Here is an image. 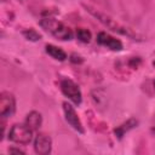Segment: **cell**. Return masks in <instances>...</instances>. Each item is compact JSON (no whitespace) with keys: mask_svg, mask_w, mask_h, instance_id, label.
<instances>
[{"mask_svg":"<svg viewBox=\"0 0 155 155\" xmlns=\"http://www.w3.org/2000/svg\"><path fill=\"white\" fill-rule=\"evenodd\" d=\"M84 7L86 8V11H87L91 16H93L99 23H102L105 28L110 29L111 31L117 33V34H121V35H125V36L131 38V39H133V40H140V36H139L138 33H136L133 29H131V28H128V27L121 24L120 22H117L116 19L111 18L110 16H108V15H105V13H103V12L96 10V8H93V7L90 6V5H85V4H84Z\"/></svg>","mask_w":155,"mask_h":155,"instance_id":"cell-1","label":"cell"},{"mask_svg":"<svg viewBox=\"0 0 155 155\" xmlns=\"http://www.w3.org/2000/svg\"><path fill=\"white\" fill-rule=\"evenodd\" d=\"M40 25L51 35H53L58 40H70L73 38V33L69 27L63 24L62 22L52 18V17H45L40 21Z\"/></svg>","mask_w":155,"mask_h":155,"instance_id":"cell-2","label":"cell"},{"mask_svg":"<svg viewBox=\"0 0 155 155\" xmlns=\"http://www.w3.org/2000/svg\"><path fill=\"white\" fill-rule=\"evenodd\" d=\"M33 132L34 131L31 128H29L25 125V122L24 124H16L11 127V130L8 132V139L12 140L13 143L25 145V144H29L31 142Z\"/></svg>","mask_w":155,"mask_h":155,"instance_id":"cell-3","label":"cell"},{"mask_svg":"<svg viewBox=\"0 0 155 155\" xmlns=\"http://www.w3.org/2000/svg\"><path fill=\"white\" fill-rule=\"evenodd\" d=\"M61 90L63 92V94L65 97H68L73 103L75 104H80L81 103V92H80V88L79 86L69 80V79H64L61 81Z\"/></svg>","mask_w":155,"mask_h":155,"instance_id":"cell-4","label":"cell"},{"mask_svg":"<svg viewBox=\"0 0 155 155\" xmlns=\"http://www.w3.org/2000/svg\"><path fill=\"white\" fill-rule=\"evenodd\" d=\"M16 110V99L10 92H1L0 94V115L1 117L12 116Z\"/></svg>","mask_w":155,"mask_h":155,"instance_id":"cell-5","label":"cell"},{"mask_svg":"<svg viewBox=\"0 0 155 155\" xmlns=\"http://www.w3.org/2000/svg\"><path fill=\"white\" fill-rule=\"evenodd\" d=\"M63 110H64V115H65V120L75 130L78 131L79 133H84V127H82V124L75 111V109L73 108L71 104L64 102L63 103Z\"/></svg>","mask_w":155,"mask_h":155,"instance_id":"cell-6","label":"cell"},{"mask_svg":"<svg viewBox=\"0 0 155 155\" xmlns=\"http://www.w3.org/2000/svg\"><path fill=\"white\" fill-rule=\"evenodd\" d=\"M34 149H35V153H38L40 155L50 154L51 149H52V139H51V137L45 134V133H39L35 137V140H34Z\"/></svg>","mask_w":155,"mask_h":155,"instance_id":"cell-7","label":"cell"},{"mask_svg":"<svg viewBox=\"0 0 155 155\" xmlns=\"http://www.w3.org/2000/svg\"><path fill=\"white\" fill-rule=\"evenodd\" d=\"M97 41L101 45H103V46H105V47H108V48H110L113 51H120L122 48V44H121L120 40L113 38L111 35H109V34H107L104 31H102V33H99L97 35Z\"/></svg>","mask_w":155,"mask_h":155,"instance_id":"cell-8","label":"cell"},{"mask_svg":"<svg viewBox=\"0 0 155 155\" xmlns=\"http://www.w3.org/2000/svg\"><path fill=\"white\" fill-rule=\"evenodd\" d=\"M42 117L39 111H30L25 117V125L33 131H38L41 126Z\"/></svg>","mask_w":155,"mask_h":155,"instance_id":"cell-9","label":"cell"},{"mask_svg":"<svg viewBox=\"0 0 155 155\" xmlns=\"http://www.w3.org/2000/svg\"><path fill=\"white\" fill-rule=\"evenodd\" d=\"M46 52L52 58H54L56 61H61L62 62V61L67 59V53L62 48H59V47H57L54 45H46Z\"/></svg>","mask_w":155,"mask_h":155,"instance_id":"cell-10","label":"cell"},{"mask_svg":"<svg viewBox=\"0 0 155 155\" xmlns=\"http://www.w3.org/2000/svg\"><path fill=\"white\" fill-rule=\"evenodd\" d=\"M137 125V120H133V119H131V120H128L127 122H125V124H122L121 126H119L117 128H115L114 130V132H115V134L119 137V138H121L128 130H131V128H133L134 126Z\"/></svg>","mask_w":155,"mask_h":155,"instance_id":"cell-11","label":"cell"},{"mask_svg":"<svg viewBox=\"0 0 155 155\" xmlns=\"http://www.w3.org/2000/svg\"><path fill=\"white\" fill-rule=\"evenodd\" d=\"M76 38L81 42H90V40H91V33H90V30H87L85 28H78L76 29Z\"/></svg>","mask_w":155,"mask_h":155,"instance_id":"cell-12","label":"cell"},{"mask_svg":"<svg viewBox=\"0 0 155 155\" xmlns=\"http://www.w3.org/2000/svg\"><path fill=\"white\" fill-rule=\"evenodd\" d=\"M23 35L28 40H31V41H38V40L41 39V35L36 30H34V29H27V30H24L23 31Z\"/></svg>","mask_w":155,"mask_h":155,"instance_id":"cell-13","label":"cell"},{"mask_svg":"<svg viewBox=\"0 0 155 155\" xmlns=\"http://www.w3.org/2000/svg\"><path fill=\"white\" fill-rule=\"evenodd\" d=\"M10 153H16V154H24V151H22V150H19V149H13V148H11V149H10Z\"/></svg>","mask_w":155,"mask_h":155,"instance_id":"cell-14","label":"cell"},{"mask_svg":"<svg viewBox=\"0 0 155 155\" xmlns=\"http://www.w3.org/2000/svg\"><path fill=\"white\" fill-rule=\"evenodd\" d=\"M154 87H155V81H154Z\"/></svg>","mask_w":155,"mask_h":155,"instance_id":"cell-15","label":"cell"}]
</instances>
